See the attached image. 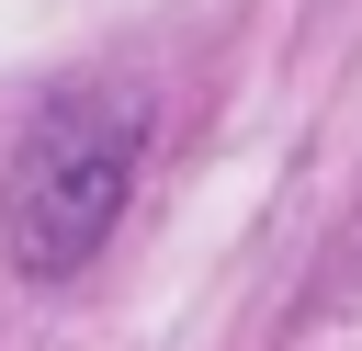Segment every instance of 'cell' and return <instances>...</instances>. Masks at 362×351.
I'll return each mask as SVG.
<instances>
[{"mask_svg":"<svg viewBox=\"0 0 362 351\" xmlns=\"http://www.w3.org/2000/svg\"><path fill=\"white\" fill-rule=\"evenodd\" d=\"M136 147H147L136 102H57L11 147V181H0V249H11V272H34V283L79 272L113 238L124 192H136Z\"/></svg>","mask_w":362,"mask_h":351,"instance_id":"obj_1","label":"cell"}]
</instances>
